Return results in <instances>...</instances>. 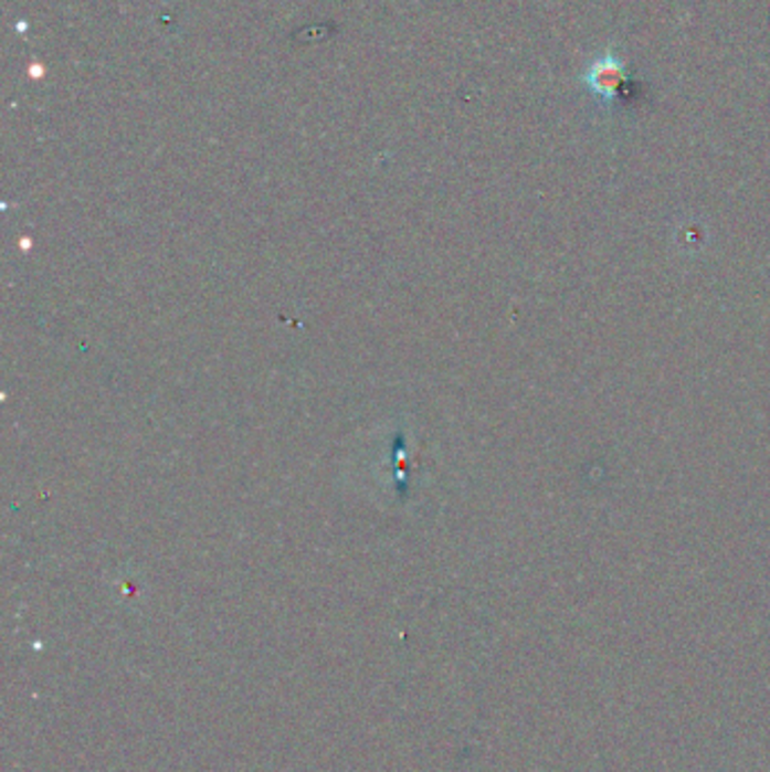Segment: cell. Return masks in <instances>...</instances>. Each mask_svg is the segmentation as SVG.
<instances>
[{
	"label": "cell",
	"mask_w": 770,
	"mask_h": 772,
	"mask_svg": "<svg viewBox=\"0 0 770 772\" xmlns=\"http://www.w3.org/2000/svg\"><path fill=\"white\" fill-rule=\"evenodd\" d=\"M581 82L588 88V93H592L601 102H612L629 86V75L618 55L605 53L588 64Z\"/></svg>",
	"instance_id": "6da1fadb"
}]
</instances>
